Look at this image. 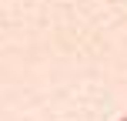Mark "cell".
<instances>
[{"instance_id": "cell-1", "label": "cell", "mask_w": 127, "mask_h": 121, "mask_svg": "<svg viewBox=\"0 0 127 121\" xmlns=\"http://www.w3.org/2000/svg\"><path fill=\"white\" fill-rule=\"evenodd\" d=\"M117 121H127V115H124V118H117Z\"/></svg>"}]
</instances>
